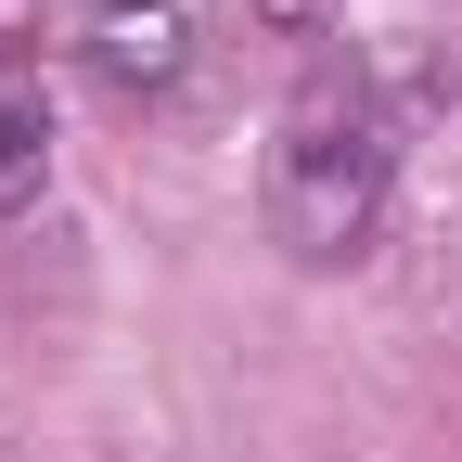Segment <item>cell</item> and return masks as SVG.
<instances>
[{
  "label": "cell",
  "mask_w": 462,
  "mask_h": 462,
  "mask_svg": "<svg viewBox=\"0 0 462 462\" xmlns=\"http://www.w3.org/2000/svg\"><path fill=\"white\" fill-rule=\"evenodd\" d=\"M257 206H270V245L296 257V270H360L373 257V231L398 206V142H385V116L360 90H296L282 103V129H270V167H257Z\"/></svg>",
  "instance_id": "1"
},
{
  "label": "cell",
  "mask_w": 462,
  "mask_h": 462,
  "mask_svg": "<svg viewBox=\"0 0 462 462\" xmlns=\"http://www.w3.org/2000/svg\"><path fill=\"white\" fill-rule=\"evenodd\" d=\"M39 180H51L39 103H14V90H0V218H14V206H39Z\"/></svg>",
  "instance_id": "3"
},
{
  "label": "cell",
  "mask_w": 462,
  "mask_h": 462,
  "mask_svg": "<svg viewBox=\"0 0 462 462\" xmlns=\"http://www.w3.org/2000/svg\"><path fill=\"white\" fill-rule=\"evenodd\" d=\"M78 65L116 90V103H154L193 78V0H90L78 26Z\"/></svg>",
  "instance_id": "2"
}]
</instances>
